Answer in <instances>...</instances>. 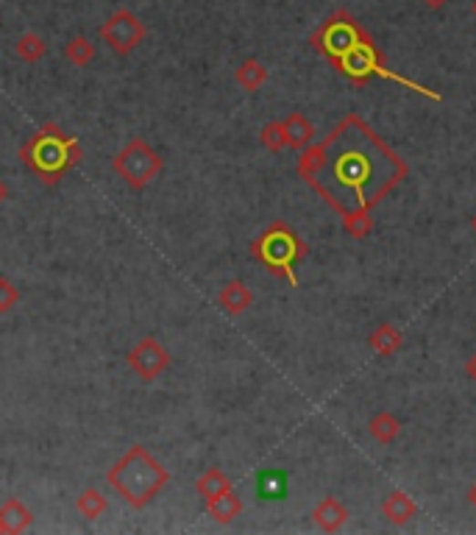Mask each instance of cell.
Listing matches in <instances>:
<instances>
[{"instance_id":"cell-1","label":"cell","mask_w":476,"mask_h":535,"mask_svg":"<svg viewBox=\"0 0 476 535\" xmlns=\"http://www.w3.org/2000/svg\"><path fill=\"white\" fill-rule=\"evenodd\" d=\"M295 171L340 218L379 206L409 176V165L359 115H346L329 137L304 148Z\"/></svg>"},{"instance_id":"cell-2","label":"cell","mask_w":476,"mask_h":535,"mask_svg":"<svg viewBox=\"0 0 476 535\" xmlns=\"http://www.w3.org/2000/svg\"><path fill=\"white\" fill-rule=\"evenodd\" d=\"M171 483V471L159 463L142 444H134L109 471H106V486L120 494L131 508L150 505Z\"/></svg>"},{"instance_id":"cell-3","label":"cell","mask_w":476,"mask_h":535,"mask_svg":"<svg viewBox=\"0 0 476 535\" xmlns=\"http://www.w3.org/2000/svg\"><path fill=\"white\" fill-rule=\"evenodd\" d=\"M20 159L31 168V173H36L42 179V184L53 187V184H59V179L67 171L81 165L84 148L73 134L62 131L57 123H45L20 148Z\"/></svg>"},{"instance_id":"cell-4","label":"cell","mask_w":476,"mask_h":535,"mask_svg":"<svg viewBox=\"0 0 476 535\" xmlns=\"http://www.w3.org/2000/svg\"><path fill=\"white\" fill-rule=\"evenodd\" d=\"M335 70H337L343 79H348L351 84H357V87H365L367 81H374V79H388V81H396V84H401L404 89L418 92V95L429 98V100H435V103L443 100L440 92H432L429 87H423V84H418V81H412V79H404V76H398L396 70H390V68L385 65V59H382L379 47L374 45V39H370L367 34L346 53V57H343L337 65H335Z\"/></svg>"},{"instance_id":"cell-5","label":"cell","mask_w":476,"mask_h":535,"mask_svg":"<svg viewBox=\"0 0 476 535\" xmlns=\"http://www.w3.org/2000/svg\"><path fill=\"white\" fill-rule=\"evenodd\" d=\"M251 257L268 268L274 277H282L293 288H298L295 262L306 257V243L295 235L293 226L276 221L251 243Z\"/></svg>"},{"instance_id":"cell-6","label":"cell","mask_w":476,"mask_h":535,"mask_svg":"<svg viewBox=\"0 0 476 535\" xmlns=\"http://www.w3.org/2000/svg\"><path fill=\"white\" fill-rule=\"evenodd\" d=\"M112 165H115V173L131 187V190H145L159 173H162L165 168V159L159 156V151L142 140V137H134L129 140L118 156L112 159Z\"/></svg>"},{"instance_id":"cell-7","label":"cell","mask_w":476,"mask_h":535,"mask_svg":"<svg viewBox=\"0 0 476 535\" xmlns=\"http://www.w3.org/2000/svg\"><path fill=\"white\" fill-rule=\"evenodd\" d=\"M362 37H365V28L354 20V15H348L346 9H337L317 26V31L309 37V45L335 68Z\"/></svg>"},{"instance_id":"cell-8","label":"cell","mask_w":476,"mask_h":535,"mask_svg":"<svg viewBox=\"0 0 476 535\" xmlns=\"http://www.w3.org/2000/svg\"><path fill=\"white\" fill-rule=\"evenodd\" d=\"M98 34H100L106 47H112L115 53H120V57H129L134 47L142 45V39L148 34V26L131 9H118L109 20L100 26Z\"/></svg>"},{"instance_id":"cell-9","label":"cell","mask_w":476,"mask_h":535,"mask_svg":"<svg viewBox=\"0 0 476 535\" xmlns=\"http://www.w3.org/2000/svg\"><path fill=\"white\" fill-rule=\"evenodd\" d=\"M171 351L159 343L156 338H140L134 349L129 351V368L137 373L142 383H153L156 377L171 368Z\"/></svg>"},{"instance_id":"cell-10","label":"cell","mask_w":476,"mask_h":535,"mask_svg":"<svg viewBox=\"0 0 476 535\" xmlns=\"http://www.w3.org/2000/svg\"><path fill=\"white\" fill-rule=\"evenodd\" d=\"M34 524V513L28 505H23L17 497L6 499L0 505V532L6 535H20L23 530H28Z\"/></svg>"},{"instance_id":"cell-11","label":"cell","mask_w":476,"mask_h":535,"mask_svg":"<svg viewBox=\"0 0 476 535\" xmlns=\"http://www.w3.org/2000/svg\"><path fill=\"white\" fill-rule=\"evenodd\" d=\"M312 521L317 524V530L324 532H337L346 521H348V510L340 499L335 497H326L324 502H317L315 510H312Z\"/></svg>"},{"instance_id":"cell-12","label":"cell","mask_w":476,"mask_h":535,"mask_svg":"<svg viewBox=\"0 0 476 535\" xmlns=\"http://www.w3.org/2000/svg\"><path fill=\"white\" fill-rule=\"evenodd\" d=\"M218 304L229 312V315H243L251 304H254V293L245 282L232 279L229 285H223V290L218 293Z\"/></svg>"},{"instance_id":"cell-13","label":"cell","mask_w":476,"mask_h":535,"mask_svg":"<svg viewBox=\"0 0 476 535\" xmlns=\"http://www.w3.org/2000/svg\"><path fill=\"white\" fill-rule=\"evenodd\" d=\"M415 513H418V505H415L412 497L404 494V491H393V494L382 502V516H385L390 524H396V527L409 524V521L415 519Z\"/></svg>"},{"instance_id":"cell-14","label":"cell","mask_w":476,"mask_h":535,"mask_svg":"<svg viewBox=\"0 0 476 535\" xmlns=\"http://www.w3.org/2000/svg\"><path fill=\"white\" fill-rule=\"evenodd\" d=\"M282 123H285V134H287V148L304 151V148L312 145V140H315V126L306 121V115L293 112V115H287Z\"/></svg>"},{"instance_id":"cell-15","label":"cell","mask_w":476,"mask_h":535,"mask_svg":"<svg viewBox=\"0 0 476 535\" xmlns=\"http://www.w3.org/2000/svg\"><path fill=\"white\" fill-rule=\"evenodd\" d=\"M206 513L218 524H232L243 513V499L234 494V488H229L226 494H221L215 499H206Z\"/></svg>"},{"instance_id":"cell-16","label":"cell","mask_w":476,"mask_h":535,"mask_svg":"<svg viewBox=\"0 0 476 535\" xmlns=\"http://www.w3.org/2000/svg\"><path fill=\"white\" fill-rule=\"evenodd\" d=\"M367 343H370V349H374L377 354L390 357V354H396L404 346V335L393 324H379L374 332H370Z\"/></svg>"},{"instance_id":"cell-17","label":"cell","mask_w":476,"mask_h":535,"mask_svg":"<svg viewBox=\"0 0 476 535\" xmlns=\"http://www.w3.org/2000/svg\"><path fill=\"white\" fill-rule=\"evenodd\" d=\"M232 488V479L221 471V468H206L198 479H195V491L203 497V499H215L221 494H226Z\"/></svg>"},{"instance_id":"cell-18","label":"cell","mask_w":476,"mask_h":535,"mask_svg":"<svg viewBox=\"0 0 476 535\" xmlns=\"http://www.w3.org/2000/svg\"><path fill=\"white\" fill-rule=\"evenodd\" d=\"M234 81L245 89V92H256L268 81V68H264L259 59H245L237 70H234Z\"/></svg>"},{"instance_id":"cell-19","label":"cell","mask_w":476,"mask_h":535,"mask_svg":"<svg viewBox=\"0 0 476 535\" xmlns=\"http://www.w3.org/2000/svg\"><path fill=\"white\" fill-rule=\"evenodd\" d=\"M367 433L374 435L382 446H388V444H393L401 435V421L393 413H377L374 418H370V424H367Z\"/></svg>"},{"instance_id":"cell-20","label":"cell","mask_w":476,"mask_h":535,"mask_svg":"<svg viewBox=\"0 0 476 535\" xmlns=\"http://www.w3.org/2000/svg\"><path fill=\"white\" fill-rule=\"evenodd\" d=\"M15 53H17V59H23L26 65H36V62H42V59H45V53H47V42H45L39 34L26 31V34L17 39Z\"/></svg>"},{"instance_id":"cell-21","label":"cell","mask_w":476,"mask_h":535,"mask_svg":"<svg viewBox=\"0 0 476 535\" xmlns=\"http://www.w3.org/2000/svg\"><path fill=\"white\" fill-rule=\"evenodd\" d=\"M65 59L70 62V65H76V68H87L92 59H95V45H92V39L89 37H73V39H67L65 42Z\"/></svg>"},{"instance_id":"cell-22","label":"cell","mask_w":476,"mask_h":535,"mask_svg":"<svg viewBox=\"0 0 476 535\" xmlns=\"http://www.w3.org/2000/svg\"><path fill=\"white\" fill-rule=\"evenodd\" d=\"M76 510H78L84 519L95 521V519H100L106 510H109V499H106L98 488H87V491H81V494H78V499H76Z\"/></svg>"},{"instance_id":"cell-23","label":"cell","mask_w":476,"mask_h":535,"mask_svg":"<svg viewBox=\"0 0 476 535\" xmlns=\"http://www.w3.org/2000/svg\"><path fill=\"white\" fill-rule=\"evenodd\" d=\"M259 140H262V145H264V148H268V151H274V153L285 151V148H287L285 123H282V121H271L268 126H264V129L259 131Z\"/></svg>"},{"instance_id":"cell-24","label":"cell","mask_w":476,"mask_h":535,"mask_svg":"<svg viewBox=\"0 0 476 535\" xmlns=\"http://www.w3.org/2000/svg\"><path fill=\"white\" fill-rule=\"evenodd\" d=\"M285 474L282 471H264L259 477V494L264 499H276V497H285Z\"/></svg>"},{"instance_id":"cell-25","label":"cell","mask_w":476,"mask_h":535,"mask_svg":"<svg viewBox=\"0 0 476 535\" xmlns=\"http://www.w3.org/2000/svg\"><path fill=\"white\" fill-rule=\"evenodd\" d=\"M370 226H374V218H370V212H357V215H348L343 218V229L348 237L354 240H362L370 235Z\"/></svg>"},{"instance_id":"cell-26","label":"cell","mask_w":476,"mask_h":535,"mask_svg":"<svg viewBox=\"0 0 476 535\" xmlns=\"http://www.w3.org/2000/svg\"><path fill=\"white\" fill-rule=\"evenodd\" d=\"M20 301V290L9 277H0V315H6L17 307Z\"/></svg>"},{"instance_id":"cell-27","label":"cell","mask_w":476,"mask_h":535,"mask_svg":"<svg viewBox=\"0 0 476 535\" xmlns=\"http://www.w3.org/2000/svg\"><path fill=\"white\" fill-rule=\"evenodd\" d=\"M465 371H468V377H471V380L476 383V354H473V357L468 360V365H465Z\"/></svg>"},{"instance_id":"cell-28","label":"cell","mask_w":476,"mask_h":535,"mask_svg":"<svg viewBox=\"0 0 476 535\" xmlns=\"http://www.w3.org/2000/svg\"><path fill=\"white\" fill-rule=\"evenodd\" d=\"M9 201V184L0 179V204H6Z\"/></svg>"},{"instance_id":"cell-29","label":"cell","mask_w":476,"mask_h":535,"mask_svg":"<svg viewBox=\"0 0 476 535\" xmlns=\"http://www.w3.org/2000/svg\"><path fill=\"white\" fill-rule=\"evenodd\" d=\"M423 4H427L429 9H440V6H446L449 0H423Z\"/></svg>"},{"instance_id":"cell-30","label":"cell","mask_w":476,"mask_h":535,"mask_svg":"<svg viewBox=\"0 0 476 535\" xmlns=\"http://www.w3.org/2000/svg\"><path fill=\"white\" fill-rule=\"evenodd\" d=\"M468 502H471V508L476 510V483L471 486V491H468Z\"/></svg>"},{"instance_id":"cell-31","label":"cell","mask_w":476,"mask_h":535,"mask_svg":"<svg viewBox=\"0 0 476 535\" xmlns=\"http://www.w3.org/2000/svg\"><path fill=\"white\" fill-rule=\"evenodd\" d=\"M473 232H476V215H473Z\"/></svg>"},{"instance_id":"cell-32","label":"cell","mask_w":476,"mask_h":535,"mask_svg":"<svg viewBox=\"0 0 476 535\" xmlns=\"http://www.w3.org/2000/svg\"><path fill=\"white\" fill-rule=\"evenodd\" d=\"M473 15H476V0H473Z\"/></svg>"}]
</instances>
